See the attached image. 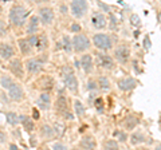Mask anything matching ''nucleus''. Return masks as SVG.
Here are the masks:
<instances>
[{"label":"nucleus","mask_w":161,"mask_h":150,"mask_svg":"<svg viewBox=\"0 0 161 150\" xmlns=\"http://www.w3.org/2000/svg\"><path fill=\"white\" fill-rule=\"evenodd\" d=\"M27 10L22 6H15L12 7V10L10 11V20L15 27H22L26 23V17H27Z\"/></svg>","instance_id":"obj_1"},{"label":"nucleus","mask_w":161,"mask_h":150,"mask_svg":"<svg viewBox=\"0 0 161 150\" xmlns=\"http://www.w3.org/2000/svg\"><path fill=\"white\" fill-rule=\"evenodd\" d=\"M70 10L75 17H82L87 12V2L86 0H73L70 4Z\"/></svg>","instance_id":"obj_2"},{"label":"nucleus","mask_w":161,"mask_h":150,"mask_svg":"<svg viewBox=\"0 0 161 150\" xmlns=\"http://www.w3.org/2000/svg\"><path fill=\"white\" fill-rule=\"evenodd\" d=\"M63 74H65V85L70 91H77L78 89V80L75 78L73 70L70 67H63Z\"/></svg>","instance_id":"obj_3"},{"label":"nucleus","mask_w":161,"mask_h":150,"mask_svg":"<svg viewBox=\"0 0 161 150\" xmlns=\"http://www.w3.org/2000/svg\"><path fill=\"white\" fill-rule=\"evenodd\" d=\"M94 46L100 50H109L111 48V39L105 34H97L93 38Z\"/></svg>","instance_id":"obj_4"},{"label":"nucleus","mask_w":161,"mask_h":150,"mask_svg":"<svg viewBox=\"0 0 161 150\" xmlns=\"http://www.w3.org/2000/svg\"><path fill=\"white\" fill-rule=\"evenodd\" d=\"M73 44H74V50L77 52H82L85 50H87L90 46V42H89L87 36L83 34H78L75 35V38L73 39Z\"/></svg>","instance_id":"obj_5"},{"label":"nucleus","mask_w":161,"mask_h":150,"mask_svg":"<svg viewBox=\"0 0 161 150\" xmlns=\"http://www.w3.org/2000/svg\"><path fill=\"white\" fill-rule=\"evenodd\" d=\"M56 107H58V111L61 113V114H63L65 118H67V119H73V114L71 113H69V106H67V101L66 98L63 97V95H61L59 98H58L56 101Z\"/></svg>","instance_id":"obj_6"},{"label":"nucleus","mask_w":161,"mask_h":150,"mask_svg":"<svg viewBox=\"0 0 161 150\" xmlns=\"http://www.w3.org/2000/svg\"><path fill=\"white\" fill-rule=\"evenodd\" d=\"M7 90H8V95H10V98L12 101H20L23 98V89L20 87V85L15 83V82Z\"/></svg>","instance_id":"obj_7"},{"label":"nucleus","mask_w":161,"mask_h":150,"mask_svg":"<svg viewBox=\"0 0 161 150\" xmlns=\"http://www.w3.org/2000/svg\"><path fill=\"white\" fill-rule=\"evenodd\" d=\"M39 19L42 20V23L43 24H51L52 22H54V12L51 8H48V7H43L42 10L39 11Z\"/></svg>","instance_id":"obj_8"},{"label":"nucleus","mask_w":161,"mask_h":150,"mask_svg":"<svg viewBox=\"0 0 161 150\" xmlns=\"http://www.w3.org/2000/svg\"><path fill=\"white\" fill-rule=\"evenodd\" d=\"M26 66H27V71L31 72V74H38L43 69V63L39 59H30Z\"/></svg>","instance_id":"obj_9"},{"label":"nucleus","mask_w":161,"mask_h":150,"mask_svg":"<svg viewBox=\"0 0 161 150\" xmlns=\"http://www.w3.org/2000/svg\"><path fill=\"white\" fill-rule=\"evenodd\" d=\"M10 70L12 71V74H15L17 78H22L23 76V66H22V62L19 59H13L10 63Z\"/></svg>","instance_id":"obj_10"},{"label":"nucleus","mask_w":161,"mask_h":150,"mask_svg":"<svg viewBox=\"0 0 161 150\" xmlns=\"http://www.w3.org/2000/svg\"><path fill=\"white\" fill-rule=\"evenodd\" d=\"M0 56L3 59H11L13 56V48L7 43H0Z\"/></svg>","instance_id":"obj_11"},{"label":"nucleus","mask_w":161,"mask_h":150,"mask_svg":"<svg viewBox=\"0 0 161 150\" xmlns=\"http://www.w3.org/2000/svg\"><path fill=\"white\" fill-rule=\"evenodd\" d=\"M129 48L128 47H118L115 50V58L118 59L120 63H126V60L129 59Z\"/></svg>","instance_id":"obj_12"},{"label":"nucleus","mask_w":161,"mask_h":150,"mask_svg":"<svg viewBox=\"0 0 161 150\" xmlns=\"http://www.w3.org/2000/svg\"><path fill=\"white\" fill-rule=\"evenodd\" d=\"M118 87L122 90V91H128V90H132L136 87V80L133 78H126L118 82Z\"/></svg>","instance_id":"obj_13"},{"label":"nucleus","mask_w":161,"mask_h":150,"mask_svg":"<svg viewBox=\"0 0 161 150\" xmlns=\"http://www.w3.org/2000/svg\"><path fill=\"white\" fill-rule=\"evenodd\" d=\"M38 27H39V19H38V16H32L30 19L28 24H27V34L34 35L38 31Z\"/></svg>","instance_id":"obj_14"},{"label":"nucleus","mask_w":161,"mask_h":150,"mask_svg":"<svg viewBox=\"0 0 161 150\" xmlns=\"http://www.w3.org/2000/svg\"><path fill=\"white\" fill-rule=\"evenodd\" d=\"M93 24L95 28H104L106 26V17L102 15V13H95V15L93 16Z\"/></svg>","instance_id":"obj_15"},{"label":"nucleus","mask_w":161,"mask_h":150,"mask_svg":"<svg viewBox=\"0 0 161 150\" xmlns=\"http://www.w3.org/2000/svg\"><path fill=\"white\" fill-rule=\"evenodd\" d=\"M80 66L86 72H90L93 69V59L90 55H83L80 58Z\"/></svg>","instance_id":"obj_16"},{"label":"nucleus","mask_w":161,"mask_h":150,"mask_svg":"<svg viewBox=\"0 0 161 150\" xmlns=\"http://www.w3.org/2000/svg\"><path fill=\"white\" fill-rule=\"evenodd\" d=\"M38 106L42 109V110H47V109L50 107V95L46 93L40 95L38 98Z\"/></svg>","instance_id":"obj_17"},{"label":"nucleus","mask_w":161,"mask_h":150,"mask_svg":"<svg viewBox=\"0 0 161 150\" xmlns=\"http://www.w3.org/2000/svg\"><path fill=\"white\" fill-rule=\"evenodd\" d=\"M19 47H20L23 55H28V54H31V51H32V46L30 44L28 39H20L19 40Z\"/></svg>","instance_id":"obj_18"},{"label":"nucleus","mask_w":161,"mask_h":150,"mask_svg":"<svg viewBox=\"0 0 161 150\" xmlns=\"http://www.w3.org/2000/svg\"><path fill=\"white\" fill-rule=\"evenodd\" d=\"M100 65L104 67V69H107V70H110V69L114 67L113 59H111L110 56H107V55H100Z\"/></svg>","instance_id":"obj_19"},{"label":"nucleus","mask_w":161,"mask_h":150,"mask_svg":"<svg viewBox=\"0 0 161 150\" xmlns=\"http://www.w3.org/2000/svg\"><path fill=\"white\" fill-rule=\"evenodd\" d=\"M124 125H125V127H126L128 130H132L138 125V118L134 117V115H129V117L125 118Z\"/></svg>","instance_id":"obj_20"},{"label":"nucleus","mask_w":161,"mask_h":150,"mask_svg":"<svg viewBox=\"0 0 161 150\" xmlns=\"http://www.w3.org/2000/svg\"><path fill=\"white\" fill-rule=\"evenodd\" d=\"M80 148L82 149H94L95 148V141L90 137H85L82 141H80Z\"/></svg>","instance_id":"obj_21"},{"label":"nucleus","mask_w":161,"mask_h":150,"mask_svg":"<svg viewBox=\"0 0 161 150\" xmlns=\"http://www.w3.org/2000/svg\"><path fill=\"white\" fill-rule=\"evenodd\" d=\"M20 122L23 123L24 129H26L27 131H32V130H34V122L30 119V117L22 115V117H20Z\"/></svg>","instance_id":"obj_22"},{"label":"nucleus","mask_w":161,"mask_h":150,"mask_svg":"<svg viewBox=\"0 0 161 150\" xmlns=\"http://www.w3.org/2000/svg\"><path fill=\"white\" fill-rule=\"evenodd\" d=\"M6 119L8 123H11V125H16V123H19V121H20V118L17 117L15 113H8V114L6 115Z\"/></svg>","instance_id":"obj_23"},{"label":"nucleus","mask_w":161,"mask_h":150,"mask_svg":"<svg viewBox=\"0 0 161 150\" xmlns=\"http://www.w3.org/2000/svg\"><path fill=\"white\" fill-rule=\"evenodd\" d=\"M12 83H13V80L8 75H3L2 78H0V85H2V87H4V89H8Z\"/></svg>","instance_id":"obj_24"},{"label":"nucleus","mask_w":161,"mask_h":150,"mask_svg":"<svg viewBox=\"0 0 161 150\" xmlns=\"http://www.w3.org/2000/svg\"><path fill=\"white\" fill-rule=\"evenodd\" d=\"M42 135L44 138H51L52 135H54V130H52V127L50 126H47V125H44L42 127Z\"/></svg>","instance_id":"obj_25"},{"label":"nucleus","mask_w":161,"mask_h":150,"mask_svg":"<svg viewBox=\"0 0 161 150\" xmlns=\"http://www.w3.org/2000/svg\"><path fill=\"white\" fill-rule=\"evenodd\" d=\"M63 48L66 52H70L71 48H73V42L70 40L69 36H63Z\"/></svg>","instance_id":"obj_26"},{"label":"nucleus","mask_w":161,"mask_h":150,"mask_svg":"<svg viewBox=\"0 0 161 150\" xmlns=\"http://www.w3.org/2000/svg\"><path fill=\"white\" fill-rule=\"evenodd\" d=\"M75 111H77V115L78 117H83L85 114V107H83V104L80 103L79 101H75Z\"/></svg>","instance_id":"obj_27"},{"label":"nucleus","mask_w":161,"mask_h":150,"mask_svg":"<svg viewBox=\"0 0 161 150\" xmlns=\"http://www.w3.org/2000/svg\"><path fill=\"white\" fill-rule=\"evenodd\" d=\"M100 87L104 89V90H109L110 89V83H109V80H107V78L101 76L100 78Z\"/></svg>","instance_id":"obj_28"},{"label":"nucleus","mask_w":161,"mask_h":150,"mask_svg":"<svg viewBox=\"0 0 161 150\" xmlns=\"http://www.w3.org/2000/svg\"><path fill=\"white\" fill-rule=\"evenodd\" d=\"M46 46H47L46 36H43V35H42V36H38V44H37V47L42 50V48H44Z\"/></svg>","instance_id":"obj_29"},{"label":"nucleus","mask_w":161,"mask_h":150,"mask_svg":"<svg viewBox=\"0 0 161 150\" xmlns=\"http://www.w3.org/2000/svg\"><path fill=\"white\" fill-rule=\"evenodd\" d=\"M105 148L106 149H118V143L115 142V141L110 139V141H107V142L105 143Z\"/></svg>","instance_id":"obj_30"},{"label":"nucleus","mask_w":161,"mask_h":150,"mask_svg":"<svg viewBox=\"0 0 161 150\" xmlns=\"http://www.w3.org/2000/svg\"><path fill=\"white\" fill-rule=\"evenodd\" d=\"M142 141H144V138H141V135H132V143L133 145H136V143H138V142H142Z\"/></svg>","instance_id":"obj_31"},{"label":"nucleus","mask_w":161,"mask_h":150,"mask_svg":"<svg viewBox=\"0 0 161 150\" xmlns=\"http://www.w3.org/2000/svg\"><path fill=\"white\" fill-rule=\"evenodd\" d=\"M28 42H30V44H31V46H32V47H35V46H37V44H38V36L32 35V36H31V38L28 39Z\"/></svg>","instance_id":"obj_32"},{"label":"nucleus","mask_w":161,"mask_h":150,"mask_svg":"<svg viewBox=\"0 0 161 150\" xmlns=\"http://www.w3.org/2000/svg\"><path fill=\"white\" fill-rule=\"evenodd\" d=\"M130 20H132V24L140 26V17H138L137 15H132V16H130Z\"/></svg>","instance_id":"obj_33"},{"label":"nucleus","mask_w":161,"mask_h":150,"mask_svg":"<svg viewBox=\"0 0 161 150\" xmlns=\"http://www.w3.org/2000/svg\"><path fill=\"white\" fill-rule=\"evenodd\" d=\"M4 34H6V24L3 20H0V36H3Z\"/></svg>","instance_id":"obj_34"},{"label":"nucleus","mask_w":161,"mask_h":150,"mask_svg":"<svg viewBox=\"0 0 161 150\" xmlns=\"http://www.w3.org/2000/svg\"><path fill=\"white\" fill-rule=\"evenodd\" d=\"M71 31H73V32H78V31H80V26L79 24H73L71 26Z\"/></svg>","instance_id":"obj_35"},{"label":"nucleus","mask_w":161,"mask_h":150,"mask_svg":"<svg viewBox=\"0 0 161 150\" xmlns=\"http://www.w3.org/2000/svg\"><path fill=\"white\" fill-rule=\"evenodd\" d=\"M6 139H7L6 134H4V133H2V131H0V143H2V142H6Z\"/></svg>","instance_id":"obj_36"},{"label":"nucleus","mask_w":161,"mask_h":150,"mask_svg":"<svg viewBox=\"0 0 161 150\" xmlns=\"http://www.w3.org/2000/svg\"><path fill=\"white\" fill-rule=\"evenodd\" d=\"M32 114H34L35 119H39V111L37 110V109H34V110H32Z\"/></svg>","instance_id":"obj_37"},{"label":"nucleus","mask_w":161,"mask_h":150,"mask_svg":"<svg viewBox=\"0 0 161 150\" xmlns=\"http://www.w3.org/2000/svg\"><path fill=\"white\" fill-rule=\"evenodd\" d=\"M118 135H120V141H126V135H125V134L118 133Z\"/></svg>","instance_id":"obj_38"},{"label":"nucleus","mask_w":161,"mask_h":150,"mask_svg":"<svg viewBox=\"0 0 161 150\" xmlns=\"http://www.w3.org/2000/svg\"><path fill=\"white\" fill-rule=\"evenodd\" d=\"M54 149H65V146L61 143H56V145H54Z\"/></svg>","instance_id":"obj_39"},{"label":"nucleus","mask_w":161,"mask_h":150,"mask_svg":"<svg viewBox=\"0 0 161 150\" xmlns=\"http://www.w3.org/2000/svg\"><path fill=\"white\" fill-rule=\"evenodd\" d=\"M10 149H11V150H16V149H17V146H15V145H11Z\"/></svg>","instance_id":"obj_40"},{"label":"nucleus","mask_w":161,"mask_h":150,"mask_svg":"<svg viewBox=\"0 0 161 150\" xmlns=\"http://www.w3.org/2000/svg\"><path fill=\"white\" fill-rule=\"evenodd\" d=\"M159 22H160V23H161V12L159 13Z\"/></svg>","instance_id":"obj_41"},{"label":"nucleus","mask_w":161,"mask_h":150,"mask_svg":"<svg viewBox=\"0 0 161 150\" xmlns=\"http://www.w3.org/2000/svg\"><path fill=\"white\" fill-rule=\"evenodd\" d=\"M0 65H2V59H0Z\"/></svg>","instance_id":"obj_42"},{"label":"nucleus","mask_w":161,"mask_h":150,"mask_svg":"<svg viewBox=\"0 0 161 150\" xmlns=\"http://www.w3.org/2000/svg\"><path fill=\"white\" fill-rule=\"evenodd\" d=\"M42 2H47V0H42Z\"/></svg>","instance_id":"obj_43"}]
</instances>
